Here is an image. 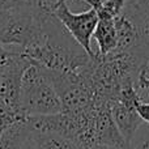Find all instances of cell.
I'll use <instances>...</instances> for the list:
<instances>
[{
	"label": "cell",
	"mask_w": 149,
	"mask_h": 149,
	"mask_svg": "<svg viewBox=\"0 0 149 149\" xmlns=\"http://www.w3.org/2000/svg\"><path fill=\"white\" fill-rule=\"evenodd\" d=\"M22 54L33 64L58 72L80 71L93 60L54 15L45 22L37 42L22 50Z\"/></svg>",
	"instance_id": "1"
},
{
	"label": "cell",
	"mask_w": 149,
	"mask_h": 149,
	"mask_svg": "<svg viewBox=\"0 0 149 149\" xmlns=\"http://www.w3.org/2000/svg\"><path fill=\"white\" fill-rule=\"evenodd\" d=\"M20 109L25 116L62 113V102L45 71L31 64L25 71L20 89Z\"/></svg>",
	"instance_id": "2"
},
{
	"label": "cell",
	"mask_w": 149,
	"mask_h": 149,
	"mask_svg": "<svg viewBox=\"0 0 149 149\" xmlns=\"http://www.w3.org/2000/svg\"><path fill=\"white\" fill-rule=\"evenodd\" d=\"M50 16L52 15L4 8L0 24V45L21 51L25 50L37 42Z\"/></svg>",
	"instance_id": "3"
},
{
	"label": "cell",
	"mask_w": 149,
	"mask_h": 149,
	"mask_svg": "<svg viewBox=\"0 0 149 149\" xmlns=\"http://www.w3.org/2000/svg\"><path fill=\"white\" fill-rule=\"evenodd\" d=\"M54 16L64 26L70 36L82 47V50L92 59H95V52L92 49L93 33L98 22L95 10L93 8H89L84 12L74 13L70 9L67 3H62L54 10Z\"/></svg>",
	"instance_id": "4"
},
{
	"label": "cell",
	"mask_w": 149,
	"mask_h": 149,
	"mask_svg": "<svg viewBox=\"0 0 149 149\" xmlns=\"http://www.w3.org/2000/svg\"><path fill=\"white\" fill-rule=\"evenodd\" d=\"M31 64L33 63L22 52L17 51L7 62L0 76V95L17 109H20V89L22 76Z\"/></svg>",
	"instance_id": "5"
},
{
	"label": "cell",
	"mask_w": 149,
	"mask_h": 149,
	"mask_svg": "<svg viewBox=\"0 0 149 149\" xmlns=\"http://www.w3.org/2000/svg\"><path fill=\"white\" fill-rule=\"evenodd\" d=\"M94 143L122 149H132L120 135L113 116L110 103L97 102L94 116Z\"/></svg>",
	"instance_id": "6"
},
{
	"label": "cell",
	"mask_w": 149,
	"mask_h": 149,
	"mask_svg": "<svg viewBox=\"0 0 149 149\" xmlns=\"http://www.w3.org/2000/svg\"><path fill=\"white\" fill-rule=\"evenodd\" d=\"M110 110L111 116H113L120 135L126 140L127 144L131 147L132 140H134L137 130L143 123L135 106L126 105L123 102L115 101V102L110 103Z\"/></svg>",
	"instance_id": "7"
},
{
	"label": "cell",
	"mask_w": 149,
	"mask_h": 149,
	"mask_svg": "<svg viewBox=\"0 0 149 149\" xmlns=\"http://www.w3.org/2000/svg\"><path fill=\"white\" fill-rule=\"evenodd\" d=\"M93 38L97 42V52L100 58H105L113 54L116 50L118 37L114 26V18H98L95 30L93 33Z\"/></svg>",
	"instance_id": "8"
},
{
	"label": "cell",
	"mask_w": 149,
	"mask_h": 149,
	"mask_svg": "<svg viewBox=\"0 0 149 149\" xmlns=\"http://www.w3.org/2000/svg\"><path fill=\"white\" fill-rule=\"evenodd\" d=\"M124 10L136 22L141 36V46L149 51V0H128Z\"/></svg>",
	"instance_id": "9"
},
{
	"label": "cell",
	"mask_w": 149,
	"mask_h": 149,
	"mask_svg": "<svg viewBox=\"0 0 149 149\" xmlns=\"http://www.w3.org/2000/svg\"><path fill=\"white\" fill-rule=\"evenodd\" d=\"M30 135L31 128L26 119L17 122L0 135V149H21Z\"/></svg>",
	"instance_id": "10"
},
{
	"label": "cell",
	"mask_w": 149,
	"mask_h": 149,
	"mask_svg": "<svg viewBox=\"0 0 149 149\" xmlns=\"http://www.w3.org/2000/svg\"><path fill=\"white\" fill-rule=\"evenodd\" d=\"M34 149H81L72 140L52 132L31 131Z\"/></svg>",
	"instance_id": "11"
},
{
	"label": "cell",
	"mask_w": 149,
	"mask_h": 149,
	"mask_svg": "<svg viewBox=\"0 0 149 149\" xmlns=\"http://www.w3.org/2000/svg\"><path fill=\"white\" fill-rule=\"evenodd\" d=\"M25 114L20 109L12 106L5 98L0 95V135L17 122L25 120Z\"/></svg>",
	"instance_id": "12"
},
{
	"label": "cell",
	"mask_w": 149,
	"mask_h": 149,
	"mask_svg": "<svg viewBox=\"0 0 149 149\" xmlns=\"http://www.w3.org/2000/svg\"><path fill=\"white\" fill-rule=\"evenodd\" d=\"M134 82L143 101L149 100V55L144 56L137 64Z\"/></svg>",
	"instance_id": "13"
},
{
	"label": "cell",
	"mask_w": 149,
	"mask_h": 149,
	"mask_svg": "<svg viewBox=\"0 0 149 149\" xmlns=\"http://www.w3.org/2000/svg\"><path fill=\"white\" fill-rule=\"evenodd\" d=\"M135 109H136L140 119H141L143 122H145V123L149 124V100L137 102L136 106H135Z\"/></svg>",
	"instance_id": "14"
},
{
	"label": "cell",
	"mask_w": 149,
	"mask_h": 149,
	"mask_svg": "<svg viewBox=\"0 0 149 149\" xmlns=\"http://www.w3.org/2000/svg\"><path fill=\"white\" fill-rule=\"evenodd\" d=\"M21 149H34L33 140H31V135H30V137H29V139L26 140V143L22 145V148H21Z\"/></svg>",
	"instance_id": "15"
},
{
	"label": "cell",
	"mask_w": 149,
	"mask_h": 149,
	"mask_svg": "<svg viewBox=\"0 0 149 149\" xmlns=\"http://www.w3.org/2000/svg\"><path fill=\"white\" fill-rule=\"evenodd\" d=\"M89 149H122V148H115V147H109V145L95 144V145H93V147H90Z\"/></svg>",
	"instance_id": "16"
},
{
	"label": "cell",
	"mask_w": 149,
	"mask_h": 149,
	"mask_svg": "<svg viewBox=\"0 0 149 149\" xmlns=\"http://www.w3.org/2000/svg\"><path fill=\"white\" fill-rule=\"evenodd\" d=\"M7 3H8V0H0V8H4Z\"/></svg>",
	"instance_id": "17"
},
{
	"label": "cell",
	"mask_w": 149,
	"mask_h": 149,
	"mask_svg": "<svg viewBox=\"0 0 149 149\" xmlns=\"http://www.w3.org/2000/svg\"><path fill=\"white\" fill-rule=\"evenodd\" d=\"M3 9H4V8H0V24H1V17H3Z\"/></svg>",
	"instance_id": "18"
}]
</instances>
